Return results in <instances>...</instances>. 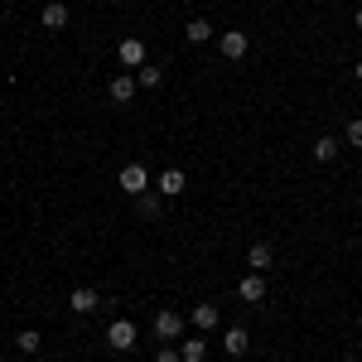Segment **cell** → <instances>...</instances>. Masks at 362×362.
<instances>
[{"mask_svg":"<svg viewBox=\"0 0 362 362\" xmlns=\"http://www.w3.org/2000/svg\"><path fill=\"white\" fill-rule=\"evenodd\" d=\"M116 184H121V194H126V198H140V194H150V189H155L140 160H131V165L121 169V174H116Z\"/></svg>","mask_w":362,"mask_h":362,"instance_id":"obj_1","label":"cell"},{"mask_svg":"<svg viewBox=\"0 0 362 362\" xmlns=\"http://www.w3.org/2000/svg\"><path fill=\"white\" fill-rule=\"evenodd\" d=\"M136 338H140V329L131 319H112V324H107V348H112V353H131Z\"/></svg>","mask_w":362,"mask_h":362,"instance_id":"obj_2","label":"cell"},{"mask_svg":"<svg viewBox=\"0 0 362 362\" xmlns=\"http://www.w3.org/2000/svg\"><path fill=\"white\" fill-rule=\"evenodd\" d=\"M247 49H251L247 29H223V34H218V54H223L227 63H237V58H247Z\"/></svg>","mask_w":362,"mask_h":362,"instance_id":"obj_3","label":"cell"},{"mask_svg":"<svg viewBox=\"0 0 362 362\" xmlns=\"http://www.w3.org/2000/svg\"><path fill=\"white\" fill-rule=\"evenodd\" d=\"M116 58H121L126 68H145V63H150V54H145V39H136V34H131V39H121V44H116Z\"/></svg>","mask_w":362,"mask_h":362,"instance_id":"obj_4","label":"cell"},{"mask_svg":"<svg viewBox=\"0 0 362 362\" xmlns=\"http://www.w3.org/2000/svg\"><path fill=\"white\" fill-rule=\"evenodd\" d=\"M155 338H165V343L184 338V314H174V309H160V314H155Z\"/></svg>","mask_w":362,"mask_h":362,"instance_id":"obj_5","label":"cell"},{"mask_svg":"<svg viewBox=\"0 0 362 362\" xmlns=\"http://www.w3.org/2000/svg\"><path fill=\"white\" fill-rule=\"evenodd\" d=\"M136 92H140V83L131 78V73H116L112 83H107V97H112L116 107H126V102H136Z\"/></svg>","mask_w":362,"mask_h":362,"instance_id":"obj_6","label":"cell"},{"mask_svg":"<svg viewBox=\"0 0 362 362\" xmlns=\"http://www.w3.org/2000/svg\"><path fill=\"white\" fill-rule=\"evenodd\" d=\"M184 189H189V179H184V169H165V174L155 179V194H160V198H179Z\"/></svg>","mask_w":362,"mask_h":362,"instance_id":"obj_7","label":"cell"},{"mask_svg":"<svg viewBox=\"0 0 362 362\" xmlns=\"http://www.w3.org/2000/svg\"><path fill=\"white\" fill-rule=\"evenodd\" d=\"M194 329H203V334H213V329H223V314H218V305L213 300H203V305H194Z\"/></svg>","mask_w":362,"mask_h":362,"instance_id":"obj_8","label":"cell"},{"mask_svg":"<svg viewBox=\"0 0 362 362\" xmlns=\"http://www.w3.org/2000/svg\"><path fill=\"white\" fill-rule=\"evenodd\" d=\"M237 295H242L247 305H261V300H266V280H261V271H247L242 285H237Z\"/></svg>","mask_w":362,"mask_h":362,"instance_id":"obj_9","label":"cell"},{"mask_svg":"<svg viewBox=\"0 0 362 362\" xmlns=\"http://www.w3.org/2000/svg\"><path fill=\"white\" fill-rule=\"evenodd\" d=\"M97 305H102V295H97L92 285H78V290L68 295V309H73V314H92Z\"/></svg>","mask_w":362,"mask_h":362,"instance_id":"obj_10","label":"cell"},{"mask_svg":"<svg viewBox=\"0 0 362 362\" xmlns=\"http://www.w3.org/2000/svg\"><path fill=\"white\" fill-rule=\"evenodd\" d=\"M338 150H343V140H338V136H319L314 145H309V155H314L319 165H329V160H338Z\"/></svg>","mask_w":362,"mask_h":362,"instance_id":"obj_11","label":"cell"},{"mask_svg":"<svg viewBox=\"0 0 362 362\" xmlns=\"http://www.w3.org/2000/svg\"><path fill=\"white\" fill-rule=\"evenodd\" d=\"M247 266L251 271H271L276 266V251L266 247V242H256V247H247Z\"/></svg>","mask_w":362,"mask_h":362,"instance_id":"obj_12","label":"cell"},{"mask_svg":"<svg viewBox=\"0 0 362 362\" xmlns=\"http://www.w3.org/2000/svg\"><path fill=\"white\" fill-rule=\"evenodd\" d=\"M39 20H44V29H63L68 25V5L63 0H44V15Z\"/></svg>","mask_w":362,"mask_h":362,"instance_id":"obj_13","label":"cell"},{"mask_svg":"<svg viewBox=\"0 0 362 362\" xmlns=\"http://www.w3.org/2000/svg\"><path fill=\"white\" fill-rule=\"evenodd\" d=\"M247 329H223V348L227 353H232V358H242V353H247Z\"/></svg>","mask_w":362,"mask_h":362,"instance_id":"obj_14","label":"cell"},{"mask_svg":"<svg viewBox=\"0 0 362 362\" xmlns=\"http://www.w3.org/2000/svg\"><path fill=\"white\" fill-rule=\"evenodd\" d=\"M136 83L145 87V92H155V87L165 83V68H160V63H145V68L136 73Z\"/></svg>","mask_w":362,"mask_h":362,"instance_id":"obj_15","label":"cell"},{"mask_svg":"<svg viewBox=\"0 0 362 362\" xmlns=\"http://www.w3.org/2000/svg\"><path fill=\"white\" fill-rule=\"evenodd\" d=\"M179 358L184 362H203L208 358V343H203V338H184V343H179Z\"/></svg>","mask_w":362,"mask_h":362,"instance_id":"obj_16","label":"cell"},{"mask_svg":"<svg viewBox=\"0 0 362 362\" xmlns=\"http://www.w3.org/2000/svg\"><path fill=\"white\" fill-rule=\"evenodd\" d=\"M184 39H189V44H208V39H213V25H208V20H189V25H184Z\"/></svg>","mask_w":362,"mask_h":362,"instance_id":"obj_17","label":"cell"},{"mask_svg":"<svg viewBox=\"0 0 362 362\" xmlns=\"http://www.w3.org/2000/svg\"><path fill=\"white\" fill-rule=\"evenodd\" d=\"M15 348H20V353H29V358H34V353H39V348H44V334H39V329H25V334L15 338Z\"/></svg>","mask_w":362,"mask_h":362,"instance_id":"obj_18","label":"cell"},{"mask_svg":"<svg viewBox=\"0 0 362 362\" xmlns=\"http://www.w3.org/2000/svg\"><path fill=\"white\" fill-rule=\"evenodd\" d=\"M160 203H165V198H160V194H140V198H136L140 218H160Z\"/></svg>","mask_w":362,"mask_h":362,"instance_id":"obj_19","label":"cell"},{"mask_svg":"<svg viewBox=\"0 0 362 362\" xmlns=\"http://www.w3.org/2000/svg\"><path fill=\"white\" fill-rule=\"evenodd\" d=\"M343 145H358L362 150V116H353V121L343 126Z\"/></svg>","mask_w":362,"mask_h":362,"instance_id":"obj_20","label":"cell"},{"mask_svg":"<svg viewBox=\"0 0 362 362\" xmlns=\"http://www.w3.org/2000/svg\"><path fill=\"white\" fill-rule=\"evenodd\" d=\"M155 362H184V358H179V348H174V343H165V348L155 353Z\"/></svg>","mask_w":362,"mask_h":362,"instance_id":"obj_21","label":"cell"},{"mask_svg":"<svg viewBox=\"0 0 362 362\" xmlns=\"http://www.w3.org/2000/svg\"><path fill=\"white\" fill-rule=\"evenodd\" d=\"M353 25H358V29H362V5H358V15H353Z\"/></svg>","mask_w":362,"mask_h":362,"instance_id":"obj_22","label":"cell"},{"mask_svg":"<svg viewBox=\"0 0 362 362\" xmlns=\"http://www.w3.org/2000/svg\"><path fill=\"white\" fill-rule=\"evenodd\" d=\"M353 78H358V83H362V63H358V68H353Z\"/></svg>","mask_w":362,"mask_h":362,"instance_id":"obj_23","label":"cell"}]
</instances>
